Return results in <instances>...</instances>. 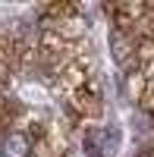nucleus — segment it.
I'll list each match as a JSON object with an SVG mask.
<instances>
[{
  "mask_svg": "<svg viewBox=\"0 0 154 157\" xmlns=\"http://www.w3.org/2000/svg\"><path fill=\"white\" fill-rule=\"evenodd\" d=\"M25 151H29V138L22 132H13L3 141V157H25Z\"/></svg>",
  "mask_w": 154,
  "mask_h": 157,
  "instance_id": "obj_1",
  "label": "nucleus"
}]
</instances>
